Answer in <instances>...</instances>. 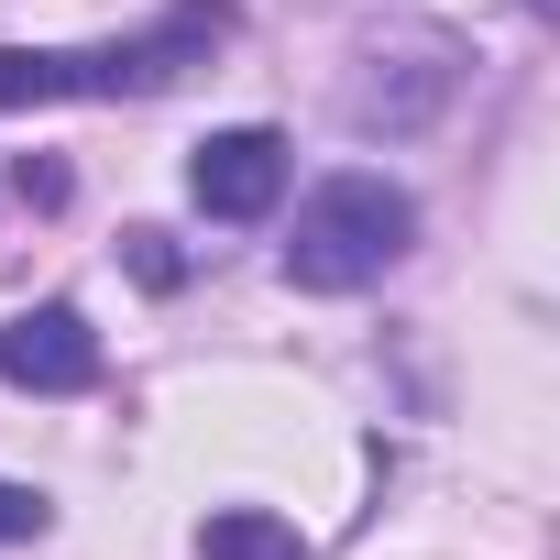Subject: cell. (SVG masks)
Instances as JSON below:
<instances>
[{"instance_id": "obj_1", "label": "cell", "mask_w": 560, "mask_h": 560, "mask_svg": "<svg viewBox=\"0 0 560 560\" xmlns=\"http://www.w3.org/2000/svg\"><path fill=\"white\" fill-rule=\"evenodd\" d=\"M407 242H418V198L396 176H363V165L319 176L298 198V220H287V287H308V298L385 287V275L407 264Z\"/></svg>"}, {"instance_id": "obj_2", "label": "cell", "mask_w": 560, "mask_h": 560, "mask_svg": "<svg viewBox=\"0 0 560 560\" xmlns=\"http://www.w3.org/2000/svg\"><path fill=\"white\" fill-rule=\"evenodd\" d=\"M220 45H231V0H165L143 34H110V45L67 56V78H78V100H165V89H187Z\"/></svg>"}, {"instance_id": "obj_3", "label": "cell", "mask_w": 560, "mask_h": 560, "mask_svg": "<svg viewBox=\"0 0 560 560\" xmlns=\"http://www.w3.org/2000/svg\"><path fill=\"white\" fill-rule=\"evenodd\" d=\"M451 89H462V45H451V34H385V45L352 56L341 121H352V132H429Z\"/></svg>"}, {"instance_id": "obj_4", "label": "cell", "mask_w": 560, "mask_h": 560, "mask_svg": "<svg viewBox=\"0 0 560 560\" xmlns=\"http://www.w3.org/2000/svg\"><path fill=\"white\" fill-rule=\"evenodd\" d=\"M187 198H198L209 220H264L275 198H287V132H264V121L209 132V143L187 154Z\"/></svg>"}, {"instance_id": "obj_5", "label": "cell", "mask_w": 560, "mask_h": 560, "mask_svg": "<svg viewBox=\"0 0 560 560\" xmlns=\"http://www.w3.org/2000/svg\"><path fill=\"white\" fill-rule=\"evenodd\" d=\"M0 385H23V396H89L100 385V330L67 298L23 308L12 330H0Z\"/></svg>"}, {"instance_id": "obj_6", "label": "cell", "mask_w": 560, "mask_h": 560, "mask_svg": "<svg viewBox=\"0 0 560 560\" xmlns=\"http://www.w3.org/2000/svg\"><path fill=\"white\" fill-rule=\"evenodd\" d=\"M198 560H308V538L275 516V505H220L198 527Z\"/></svg>"}, {"instance_id": "obj_7", "label": "cell", "mask_w": 560, "mask_h": 560, "mask_svg": "<svg viewBox=\"0 0 560 560\" xmlns=\"http://www.w3.org/2000/svg\"><path fill=\"white\" fill-rule=\"evenodd\" d=\"M45 100H78L67 56L56 45H0V110H45Z\"/></svg>"}, {"instance_id": "obj_8", "label": "cell", "mask_w": 560, "mask_h": 560, "mask_svg": "<svg viewBox=\"0 0 560 560\" xmlns=\"http://www.w3.org/2000/svg\"><path fill=\"white\" fill-rule=\"evenodd\" d=\"M23 538H45V494L34 483H0V549H23Z\"/></svg>"}, {"instance_id": "obj_9", "label": "cell", "mask_w": 560, "mask_h": 560, "mask_svg": "<svg viewBox=\"0 0 560 560\" xmlns=\"http://www.w3.org/2000/svg\"><path fill=\"white\" fill-rule=\"evenodd\" d=\"M121 242H132V275H143V287H176V275H187V264H176V231H121Z\"/></svg>"}]
</instances>
